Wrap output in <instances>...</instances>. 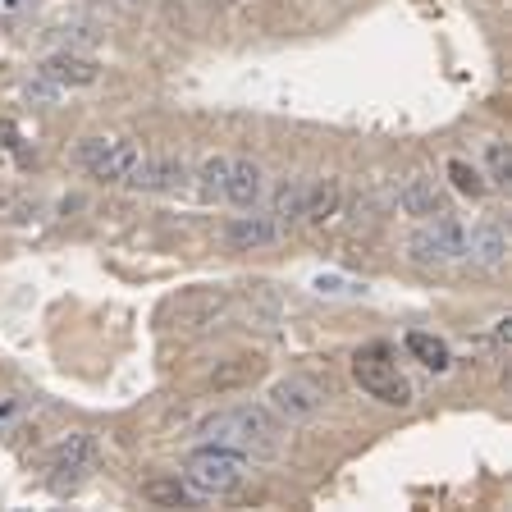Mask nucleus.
<instances>
[{
	"mask_svg": "<svg viewBox=\"0 0 512 512\" xmlns=\"http://www.w3.org/2000/svg\"><path fill=\"white\" fill-rule=\"evenodd\" d=\"M197 179V188H202L206 202H215V197H224V179H229V156H206L202 170L192 174Z\"/></svg>",
	"mask_w": 512,
	"mask_h": 512,
	"instance_id": "nucleus-19",
	"label": "nucleus"
},
{
	"mask_svg": "<svg viewBox=\"0 0 512 512\" xmlns=\"http://www.w3.org/2000/svg\"><path fill=\"white\" fill-rule=\"evenodd\" d=\"M32 215H37V202H28V197H0V220L19 224V220H32Z\"/></svg>",
	"mask_w": 512,
	"mask_h": 512,
	"instance_id": "nucleus-22",
	"label": "nucleus"
},
{
	"mask_svg": "<svg viewBox=\"0 0 512 512\" xmlns=\"http://www.w3.org/2000/svg\"><path fill=\"white\" fill-rule=\"evenodd\" d=\"M266 174L256 160H229V179H224V197L238 206V211H252L261 202V192H266Z\"/></svg>",
	"mask_w": 512,
	"mask_h": 512,
	"instance_id": "nucleus-11",
	"label": "nucleus"
},
{
	"mask_svg": "<svg viewBox=\"0 0 512 512\" xmlns=\"http://www.w3.org/2000/svg\"><path fill=\"white\" fill-rule=\"evenodd\" d=\"M316 288H320V293H330V298H352V293H362V284H352V279H339V275H320Z\"/></svg>",
	"mask_w": 512,
	"mask_h": 512,
	"instance_id": "nucleus-23",
	"label": "nucleus"
},
{
	"mask_svg": "<svg viewBox=\"0 0 512 512\" xmlns=\"http://www.w3.org/2000/svg\"><path fill=\"white\" fill-rule=\"evenodd\" d=\"M78 160L87 165V174L101 183H124L128 174H133V165L142 160L138 142L128 138H87L83 147H78Z\"/></svg>",
	"mask_w": 512,
	"mask_h": 512,
	"instance_id": "nucleus-5",
	"label": "nucleus"
},
{
	"mask_svg": "<svg viewBox=\"0 0 512 512\" xmlns=\"http://www.w3.org/2000/svg\"><path fill=\"white\" fill-rule=\"evenodd\" d=\"M407 352H412L421 366H430V371H448V343L435 339V334H407Z\"/></svg>",
	"mask_w": 512,
	"mask_h": 512,
	"instance_id": "nucleus-17",
	"label": "nucleus"
},
{
	"mask_svg": "<svg viewBox=\"0 0 512 512\" xmlns=\"http://www.w3.org/2000/svg\"><path fill=\"white\" fill-rule=\"evenodd\" d=\"M224 238H229L234 252H261V247H270L279 238V224L270 215H234Z\"/></svg>",
	"mask_w": 512,
	"mask_h": 512,
	"instance_id": "nucleus-10",
	"label": "nucleus"
},
{
	"mask_svg": "<svg viewBox=\"0 0 512 512\" xmlns=\"http://www.w3.org/2000/svg\"><path fill=\"white\" fill-rule=\"evenodd\" d=\"M302 206H307V183H298V179L279 183L275 206H270V220L279 224V234H284V229H293V224H302Z\"/></svg>",
	"mask_w": 512,
	"mask_h": 512,
	"instance_id": "nucleus-15",
	"label": "nucleus"
},
{
	"mask_svg": "<svg viewBox=\"0 0 512 512\" xmlns=\"http://www.w3.org/2000/svg\"><path fill=\"white\" fill-rule=\"evenodd\" d=\"M320 407H325V394L307 375H284V380L270 384V412L284 416V421H311Z\"/></svg>",
	"mask_w": 512,
	"mask_h": 512,
	"instance_id": "nucleus-7",
	"label": "nucleus"
},
{
	"mask_svg": "<svg viewBox=\"0 0 512 512\" xmlns=\"http://www.w3.org/2000/svg\"><path fill=\"white\" fill-rule=\"evenodd\" d=\"M467 252H471V261H476V266L499 270L503 261H508V229H503L499 220L476 224V229H471V238H467Z\"/></svg>",
	"mask_w": 512,
	"mask_h": 512,
	"instance_id": "nucleus-12",
	"label": "nucleus"
},
{
	"mask_svg": "<svg viewBox=\"0 0 512 512\" xmlns=\"http://www.w3.org/2000/svg\"><path fill=\"white\" fill-rule=\"evenodd\" d=\"M220 444H234L252 458H275L284 448V426H279V416L270 407H234Z\"/></svg>",
	"mask_w": 512,
	"mask_h": 512,
	"instance_id": "nucleus-2",
	"label": "nucleus"
},
{
	"mask_svg": "<svg viewBox=\"0 0 512 512\" xmlns=\"http://www.w3.org/2000/svg\"><path fill=\"white\" fill-rule=\"evenodd\" d=\"M398 211L412 215V220H430V215L448 211V197H444V188H439L435 179L416 174V179H407L403 188H398Z\"/></svg>",
	"mask_w": 512,
	"mask_h": 512,
	"instance_id": "nucleus-8",
	"label": "nucleus"
},
{
	"mask_svg": "<svg viewBox=\"0 0 512 512\" xmlns=\"http://www.w3.org/2000/svg\"><path fill=\"white\" fill-rule=\"evenodd\" d=\"M243 476H247V458L238 448H224V444L197 448L188 458V471H183V480L197 494H229L243 485Z\"/></svg>",
	"mask_w": 512,
	"mask_h": 512,
	"instance_id": "nucleus-1",
	"label": "nucleus"
},
{
	"mask_svg": "<svg viewBox=\"0 0 512 512\" xmlns=\"http://www.w3.org/2000/svg\"><path fill=\"white\" fill-rule=\"evenodd\" d=\"M96 458V439L92 435H69L60 448H55V458H51V471H55V485H69V480H78L87 467H92Z\"/></svg>",
	"mask_w": 512,
	"mask_h": 512,
	"instance_id": "nucleus-9",
	"label": "nucleus"
},
{
	"mask_svg": "<svg viewBox=\"0 0 512 512\" xmlns=\"http://www.w3.org/2000/svg\"><path fill=\"white\" fill-rule=\"evenodd\" d=\"M448 179H453V188L458 192H467V197H480V192L490 188L485 174H480L476 165H467V160H448Z\"/></svg>",
	"mask_w": 512,
	"mask_h": 512,
	"instance_id": "nucleus-20",
	"label": "nucleus"
},
{
	"mask_svg": "<svg viewBox=\"0 0 512 512\" xmlns=\"http://www.w3.org/2000/svg\"><path fill=\"white\" fill-rule=\"evenodd\" d=\"M339 202H343V188L339 179H320L307 188V206H302V224H330L339 215Z\"/></svg>",
	"mask_w": 512,
	"mask_h": 512,
	"instance_id": "nucleus-14",
	"label": "nucleus"
},
{
	"mask_svg": "<svg viewBox=\"0 0 512 512\" xmlns=\"http://www.w3.org/2000/svg\"><path fill=\"white\" fill-rule=\"evenodd\" d=\"M256 375H261V357H238V362L220 366L211 375V384H215V394H224V389H238V384H252Z\"/></svg>",
	"mask_w": 512,
	"mask_h": 512,
	"instance_id": "nucleus-18",
	"label": "nucleus"
},
{
	"mask_svg": "<svg viewBox=\"0 0 512 512\" xmlns=\"http://www.w3.org/2000/svg\"><path fill=\"white\" fill-rule=\"evenodd\" d=\"M352 375H357V384H362L371 398H380V403H389V407H407V403H412V384L398 375V366L389 362V352H384V348L362 352V357L352 362Z\"/></svg>",
	"mask_w": 512,
	"mask_h": 512,
	"instance_id": "nucleus-4",
	"label": "nucleus"
},
{
	"mask_svg": "<svg viewBox=\"0 0 512 512\" xmlns=\"http://www.w3.org/2000/svg\"><path fill=\"white\" fill-rule=\"evenodd\" d=\"M490 183H499V188H508V179H512V156H508V147L503 142H490V174H485Z\"/></svg>",
	"mask_w": 512,
	"mask_h": 512,
	"instance_id": "nucleus-21",
	"label": "nucleus"
},
{
	"mask_svg": "<svg viewBox=\"0 0 512 512\" xmlns=\"http://www.w3.org/2000/svg\"><path fill=\"white\" fill-rule=\"evenodd\" d=\"M142 499L156 503V508H192L197 490L188 480H151V485H142Z\"/></svg>",
	"mask_w": 512,
	"mask_h": 512,
	"instance_id": "nucleus-16",
	"label": "nucleus"
},
{
	"mask_svg": "<svg viewBox=\"0 0 512 512\" xmlns=\"http://www.w3.org/2000/svg\"><path fill=\"white\" fill-rule=\"evenodd\" d=\"M407 256H412L416 266H448V261L467 256V229H462L448 211L430 215V220L407 238Z\"/></svg>",
	"mask_w": 512,
	"mask_h": 512,
	"instance_id": "nucleus-3",
	"label": "nucleus"
},
{
	"mask_svg": "<svg viewBox=\"0 0 512 512\" xmlns=\"http://www.w3.org/2000/svg\"><path fill=\"white\" fill-rule=\"evenodd\" d=\"M124 183L138 192H170L174 197V192L192 188V170H188V160H179V156H151V160H138Z\"/></svg>",
	"mask_w": 512,
	"mask_h": 512,
	"instance_id": "nucleus-6",
	"label": "nucleus"
},
{
	"mask_svg": "<svg viewBox=\"0 0 512 512\" xmlns=\"http://www.w3.org/2000/svg\"><path fill=\"white\" fill-rule=\"evenodd\" d=\"M42 78L55 87H92L101 78V69L92 60H83V55H51L42 64Z\"/></svg>",
	"mask_w": 512,
	"mask_h": 512,
	"instance_id": "nucleus-13",
	"label": "nucleus"
},
{
	"mask_svg": "<svg viewBox=\"0 0 512 512\" xmlns=\"http://www.w3.org/2000/svg\"><path fill=\"white\" fill-rule=\"evenodd\" d=\"M494 334H499V343H508L512 339V320H499V330H494Z\"/></svg>",
	"mask_w": 512,
	"mask_h": 512,
	"instance_id": "nucleus-24",
	"label": "nucleus"
}]
</instances>
